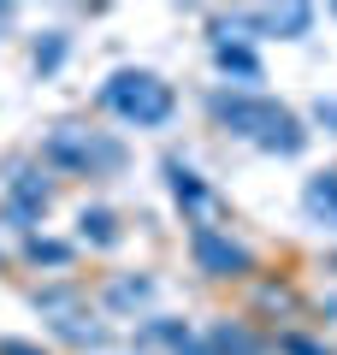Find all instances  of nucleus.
Masks as SVG:
<instances>
[{
	"label": "nucleus",
	"instance_id": "1",
	"mask_svg": "<svg viewBox=\"0 0 337 355\" xmlns=\"http://www.w3.org/2000/svg\"><path fill=\"white\" fill-rule=\"evenodd\" d=\"M213 119L237 137H254L266 154H302L308 148V130L296 125V113H284L266 95H213Z\"/></svg>",
	"mask_w": 337,
	"mask_h": 355
},
{
	"label": "nucleus",
	"instance_id": "2",
	"mask_svg": "<svg viewBox=\"0 0 337 355\" xmlns=\"http://www.w3.org/2000/svg\"><path fill=\"white\" fill-rule=\"evenodd\" d=\"M101 101L125 119V125H137V130L166 125V119H172V107H178V101H172V89H166L154 71H119V77H107Z\"/></svg>",
	"mask_w": 337,
	"mask_h": 355
},
{
	"label": "nucleus",
	"instance_id": "3",
	"mask_svg": "<svg viewBox=\"0 0 337 355\" xmlns=\"http://www.w3.org/2000/svg\"><path fill=\"white\" fill-rule=\"evenodd\" d=\"M48 160L53 166H71V172H112V166L125 160V148L119 142H101V137H83V130L60 125L48 137Z\"/></svg>",
	"mask_w": 337,
	"mask_h": 355
},
{
	"label": "nucleus",
	"instance_id": "4",
	"mask_svg": "<svg viewBox=\"0 0 337 355\" xmlns=\"http://www.w3.org/2000/svg\"><path fill=\"white\" fill-rule=\"evenodd\" d=\"M189 249H196V266H201V272H213V279L249 272V261H254L243 243H231L225 231H213V225H196V231H189Z\"/></svg>",
	"mask_w": 337,
	"mask_h": 355
},
{
	"label": "nucleus",
	"instance_id": "5",
	"mask_svg": "<svg viewBox=\"0 0 337 355\" xmlns=\"http://www.w3.org/2000/svg\"><path fill=\"white\" fill-rule=\"evenodd\" d=\"M42 207H48V184H42L36 172H18L12 178V219H18V225H30Z\"/></svg>",
	"mask_w": 337,
	"mask_h": 355
},
{
	"label": "nucleus",
	"instance_id": "6",
	"mask_svg": "<svg viewBox=\"0 0 337 355\" xmlns=\"http://www.w3.org/2000/svg\"><path fill=\"white\" fill-rule=\"evenodd\" d=\"M166 178H172V196H178V207H189V214H201V207L213 202V190L201 184L189 166H178V160H166Z\"/></svg>",
	"mask_w": 337,
	"mask_h": 355
},
{
	"label": "nucleus",
	"instance_id": "7",
	"mask_svg": "<svg viewBox=\"0 0 337 355\" xmlns=\"http://www.w3.org/2000/svg\"><path fill=\"white\" fill-rule=\"evenodd\" d=\"M196 355H261V343H254L243 326H213L207 343H201Z\"/></svg>",
	"mask_w": 337,
	"mask_h": 355
},
{
	"label": "nucleus",
	"instance_id": "8",
	"mask_svg": "<svg viewBox=\"0 0 337 355\" xmlns=\"http://www.w3.org/2000/svg\"><path fill=\"white\" fill-rule=\"evenodd\" d=\"M308 214L325 219V225L337 231V172H320V178L308 184Z\"/></svg>",
	"mask_w": 337,
	"mask_h": 355
},
{
	"label": "nucleus",
	"instance_id": "9",
	"mask_svg": "<svg viewBox=\"0 0 337 355\" xmlns=\"http://www.w3.org/2000/svg\"><path fill=\"white\" fill-rule=\"evenodd\" d=\"M213 53H219V65H225L231 77H243V83H261V60H254L243 42H219Z\"/></svg>",
	"mask_w": 337,
	"mask_h": 355
},
{
	"label": "nucleus",
	"instance_id": "10",
	"mask_svg": "<svg viewBox=\"0 0 337 355\" xmlns=\"http://www.w3.org/2000/svg\"><path fill=\"white\" fill-rule=\"evenodd\" d=\"M77 231H83L89 243H101V249H112V243H119V219H112L107 207H83V214H77Z\"/></svg>",
	"mask_w": 337,
	"mask_h": 355
},
{
	"label": "nucleus",
	"instance_id": "11",
	"mask_svg": "<svg viewBox=\"0 0 337 355\" xmlns=\"http://www.w3.org/2000/svg\"><path fill=\"white\" fill-rule=\"evenodd\" d=\"M249 24H266V30H284V36H302V30L313 24L308 6H284V12H254Z\"/></svg>",
	"mask_w": 337,
	"mask_h": 355
},
{
	"label": "nucleus",
	"instance_id": "12",
	"mask_svg": "<svg viewBox=\"0 0 337 355\" xmlns=\"http://www.w3.org/2000/svg\"><path fill=\"white\" fill-rule=\"evenodd\" d=\"M148 291H154L148 279H119V284L107 291V302H112V308H137V302H148Z\"/></svg>",
	"mask_w": 337,
	"mask_h": 355
},
{
	"label": "nucleus",
	"instance_id": "13",
	"mask_svg": "<svg viewBox=\"0 0 337 355\" xmlns=\"http://www.w3.org/2000/svg\"><path fill=\"white\" fill-rule=\"evenodd\" d=\"M30 261H48V266H65V261H71V249H65V243H48V237H30Z\"/></svg>",
	"mask_w": 337,
	"mask_h": 355
},
{
	"label": "nucleus",
	"instance_id": "14",
	"mask_svg": "<svg viewBox=\"0 0 337 355\" xmlns=\"http://www.w3.org/2000/svg\"><path fill=\"white\" fill-rule=\"evenodd\" d=\"M60 60H65V36H60V30H53V36L42 42V48H36V71H53V65H60Z\"/></svg>",
	"mask_w": 337,
	"mask_h": 355
},
{
	"label": "nucleus",
	"instance_id": "15",
	"mask_svg": "<svg viewBox=\"0 0 337 355\" xmlns=\"http://www.w3.org/2000/svg\"><path fill=\"white\" fill-rule=\"evenodd\" d=\"M278 349H284V355H331V349H320V343H308V338H284Z\"/></svg>",
	"mask_w": 337,
	"mask_h": 355
},
{
	"label": "nucleus",
	"instance_id": "16",
	"mask_svg": "<svg viewBox=\"0 0 337 355\" xmlns=\"http://www.w3.org/2000/svg\"><path fill=\"white\" fill-rule=\"evenodd\" d=\"M0 355H42V349H30V343H12V338H6V343H0Z\"/></svg>",
	"mask_w": 337,
	"mask_h": 355
},
{
	"label": "nucleus",
	"instance_id": "17",
	"mask_svg": "<svg viewBox=\"0 0 337 355\" xmlns=\"http://www.w3.org/2000/svg\"><path fill=\"white\" fill-rule=\"evenodd\" d=\"M320 125H331V130H337V101H320Z\"/></svg>",
	"mask_w": 337,
	"mask_h": 355
}]
</instances>
